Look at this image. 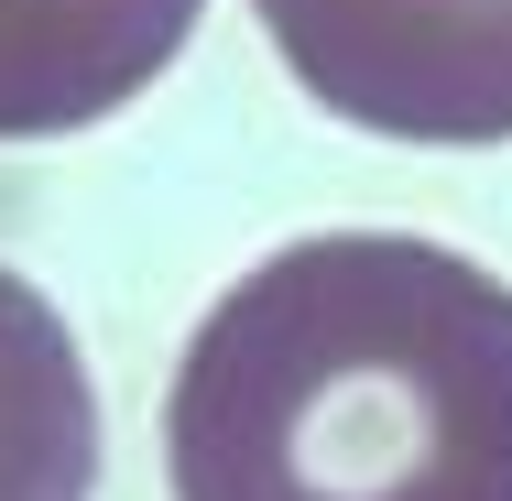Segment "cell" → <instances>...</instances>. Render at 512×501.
<instances>
[{
    "instance_id": "obj_1",
    "label": "cell",
    "mask_w": 512,
    "mask_h": 501,
    "mask_svg": "<svg viewBox=\"0 0 512 501\" xmlns=\"http://www.w3.org/2000/svg\"><path fill=\"white\" fill-rule=\"evenodd\" d=\"M175 501H512V284L327 229L251 262L164 382Z\"/></svg>"
},
{
    "instance_id": "obj_2",
    "label": "cell",
    "mask_w": 512,
    "mask_h": 501,
    "mask_svg": "<svg viewBox=\"0 0 512 501\" xmlns=\"http://www.w3.org/2000/svg\"><path fill=\"white\" fill-rule=\"evenodd\" d=\"M284 77L382 142H512V0H251Z\"/></svg>"
},
{
    "instance_id": "obj_3",
    "label": "cell",
    "mask_w": 512,
    "mask_h": 501,
    "mask_svg": "<svg viewBox=\"0 0 512 501\" xmlns=\"http://www.w3.org/2000/svg\"><path fill=\"white\" fill-rule=\"evenodd\" d=\"M207 0H0V142H55L131 109Z\"/></svg>"
},
{
    "instance_id": "obj_4",
    "label": "cell",
    "mask_w": 512,
    "mask_h": 501,
    "mask_svg": "<svg viewBox=\"0 0 512 501\" xmlns=\"http://www.w3.org/2000/svg\"><path fill=\"white\" fill-rule=\"evenodd\" d=\"M99 480V393L77 327L0 262V501H88Z\"/></svg>"
}]
</instances>
